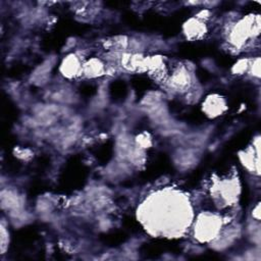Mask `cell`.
Returning <instances> with one entry per match:
<instances>
[{
  "label": "cell",
  "mask_w": 261,
  "mask_h": 261,
  "mask_svg": "<svg viewBox=\"0 0 261 261\" xmlns=\"http://www.w3.org/2000/svg\"><path fill=\"white\" fill-rule=\"evenodd\" d=\"M226 102L223 97L218 94L208 95L202 104L203 112L210 118L222 115L226 110Z\"/></svg>",
  "instance_id": "cell-9"
},
{
  "label": "cell",
  "mask_w": 261,
  "mask_h": 261,
  "mask_svg": "<svg viewBox=\"0 0 261 261\" xmlns=\"http://www.w3.org/2000/svg\"><path fill=\"white\" fill-rule=\"evenodd\" d=\"M165 87L173 93L187 94L195 87V73L191 65L179 64L169 72L163 81Z\"/></svg>",
  "instance_id": "cell-5"
},
{
  "label": "cell",
  "mask_w": 261,
  "mask_h": 261,
  "mask_svg": "<svg viewBox=\"0 0 261 261\" xmlns=\"http://www.w3.org/2000/svg\"><path fill=\"white\" fill-rule=\"evenodd\" d=\"M82 57L76 53L68 54L60 64V72L66 79H74L82 75L83 71Z\"/></svg>",
  "instance_id": "cell-8"
},
{
  "label": "cell",
  "mask_w": 261,
  "mask_h": 261,
  "mask_svg": "<svg viewBox=\"0 0 261 261\" xmlns=\"http://www.w3.org/2000/svg\"><path fill=\"white\" fill-rule=\"evenodd\" d=\"M242 232V228L237 223H230L227 226L222 227L219 234L209 243L210 247L216 251H224L240 238Z\"/></svg>",
  "instance_id": "cell-6"
},
{
  "label": "cell",
  "mask_w": 261,
  "mask_h": 261,
  "mask_svg": "<svg viewBox=\"0 0 261 261\" xmlns=\"http://www.w3.org/2000/svg\"><path fill=\"white\" fill-rule=\"evenodd\" d=\"M249 64H250V59H240L233 66H232V73L234 74H243L247 73L249 69Z\"/></svg>",
  "instance_id": "cell-15"
},
{
  "label": "cell",
  "mask_w": 261,
  "mask_h": 261,
  "mask_svg": "<svg viewBox=\"0 0 261 261\" xmlns=\"http://www.w3.org/2000/svg\"><path fill=\"white\" fill-rule=\"evenodd\" d=\"M23 197L13 189H3L1 191L2 209L8 211L9 214L23 210Z\"/></svg>",
  "instance_id": "cell-7"
},
{
  "label": "cell",
  "mask_w": 261,
  "mask_h": 261,
  "mask_svg": "<svg viewBox=\"0 0 261 261\" xmlns=\"http://www.w3.org/2000/svg\"><path fill=\"white\" fill-rule=\"evenodd\" d=\"M207 33L206 22L197 18L196 16L189 18L182 24V34L189 40H199L202 39Z\"/></svg>",
  "instance_id": "cell-10"
},
{
  "label": "cell",
  "mask_w": 261,
  "mask_h": 261,
  "mask_svg": "<svg viewBox=\"0 0 261 261\" xmlns=\"http://www.w3.org/2000/svg\"><path fill=\"white\" fill-rule=\"evenodd\" d=\"M175 157H176L175 162L181 168H189L191 165H194L197 162L196 153H193L190 149L180 151L178 155H175Z\"/></svg>",
  "instance_id": "cell-13"
},
{
  "label": "cell",
  "mask_w": 261,
  "mask_h": 261,
  "mask_svg": "<svg viewBox=\"0 0 261 261\" xmlns=\"http://www.w3.org/2000/svg\"><path fill=\"white\" fill-rule=\"evenodd\" d=\"M260 32V16L247 15L238 20L230 21L226 30L227 42L233 48L242 50L246 45L256 39Z\"/></svg>",
  "instance_id": "cell-2"
},
{
  "label": "cell",
  "mask_w": 261,
  "mask_h": 261,
  "mask_svg": "<svg viewBox=\"0 0 261 261\" xmlns=\"http://www.w3.org/2000/svg\"><path fill=\"white\" fill-rule=\"evenodd\" d=\"M103 47L108 52H128L129 37L125 35L113 36L103 42Z\"/></svg>",
  "instance_id": "cell-12"
},
{
  "label": "cell",
  "mask_w": 261,
  "mask_h": 261,
  "mask_svg": "<svg viewBox=\"0 0 261 261\" xmlns=\"http://www.w3.org/2000/svg\"><path fill=\"white\" fill-rule=\"evenodd\" d=\"M8 225L5 222V219H2L0 225V242H1V254H5L9 246V231Z\"/></svg>",
  "instance_id": "cell-14"
},
{
  "label": "cell",
  "mask_w": 261,
  "mask_h": 261,
  "mask_svg": "<svg viewBox=\"0 0 261 261\" xmlns=\"http://www.w3.org/2000/svg\"><path fill=\"white\" fill-rule=\"evenodd\" d=\"M82 75L88 79H97L106 75V62L101 58L91 57L84 61Z\"/></svg>",
  "instance_id": "cell-11"
},
{
  "label": "cell",
  "mask_w": 261,
  "mask_h": 261,
  "mask_svg": "<svg viewBox=\"0 0 261 261\" xmlns=\"http://www.w3.org/2000/svg\"><path fill=\"white\" fill-rule=\"evenodd\" d=\"M260 204L258 203L256 206H255V208L253 209V211H252V217H253V219H255V220H260Z\"/></svg>",
  "instance_id": "cell-17"
},
{
  "label": "cell",
  "mask_w": 261,
  "mask_h": 261,
  "mask_svg": "<svg viewBox=\"0 0 261 261\" xmlns=\"http://www.w3.org/2000/svg\"><path fill=\"white\" fill-rule=\"evenodd\" d=\"M225 224L223 218L214 212L203 211L193 221V232L195 239L200 243H211L220 232Z\"/></svg>",
  "instance_id": "cell-3"
},
{
  "label": "cell",
  "mask_w": 261,
  "mask_h": 261,
  "mask_svg": "<svg viewBox=\"0 0 261 261\" xmlns=\"http://www.w3.org/2000/svg\"><path fill=\"white\" fill-rule=\"evenodd\" d=\"M247 73L251 74L253 77H256V79L260 77V58L259 57L250 59L249 69Z\"/></svg>",
  "instance_id": "cell-16"
},
{
  "label": "cell",
  "mask_w": 261,
  "mask_h": 261,
  "mask_svg": "<svg viewBox=\"0 0 261 261\" xmlns=\"http://www.w3.org/2000/svg\"><path fill=\"white\" fill-rule=\"evenodd\" d=\"M241 188L238 178L218 179L211 187V196L219 207H227L238 202Z\"/></svg>",
  "instance_id": "cell-4"
},
{
  "label": "cell",
  "mask_w": 261,
  "mask_h": 261,
  "mask_svg": "<svg viewBox=\"0 0 261 261\" xmlns=\"http://www.w3.org/2000/svg\"><path fill=\"white\" fill-rule=\"evenodd\" d=\"M137 214L145 229L154 237L179 238L194 221L189 198L173 189L150 195L140 205Z\"/></svg>",
  "instance_id": "cell-1"
}]
</instances>
